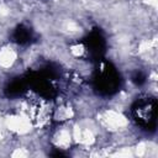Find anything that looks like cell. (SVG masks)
Segmentation results:
<instances>
[{
	"instance_id": "6da1fadb",
	"label": "cell",
	"mask_w": 158,
	"mask_h": 158,
	"mask_svg": "<svg viewBox=\"0 0 158 158\" xmlns=\"http://www.w3.org/2000/svg\"><path fill=\"white\" fill-rule=\"evenodd\" d=\"M136 123L147 130L154 131L157 123V101L154 98H141L135 101L131 109Z\"/></svg>"
},
{
	"instance_id": "7a4b0ae2",
	"label": "cell",
	"mask_w": 158,
	"mask_h": 158,
	"mask_svg": "<svg viewBox=\"0 0 158 158\" xmlns=\"http://www.w3.org/2000/svg\"><path fill=\"white\" fill-rule=\"evenodd\" d=\"M121 85L120 73L111 63L100 64L94 77V86L101 95H111L118 90Z\"/></svg>"
},
{
	"instance_id": "3957f363",
	"label": "cell",
	"mask_w": 158,
	"mask_h": 158,
	"mask_svg": "<svg viewBox=\"0 0 158 158\" xmlns=\"http://www.w3.org/2000/svg\"><path fill=\"white\" fill-rule=\"evenodd\" d=\"M105 38L98 31H93L85 40V48L89 56L95 60H101V57L105 53Z\"/></svg>"
},
{
	"instance_id": "277c9868",
	"label": "cell",
	"mask_w": 158,
	"mask_h": 158,
	"mask_svg": "<svg viewBox=\"0 0 158 158\" xmlns=\"http://www.w3.org/2000/svg\"><path fill=\"white\" fill-rule=\"evenodd\" d=\"M27 88V80L25 79H16V80H12L9 83V85L5 88V93L7 96H11V98H15V96H19L21 95Z\"/></svg>"
},
{
	"instance_id": "5b68a950",
	"label": "cell",
	"mask_w": 158,
	"mask_h": 158,
	"mask_svg": "<svg viewBox=\"0 0 158 158\" xmlns=\"http://www.w3.org/2000/svg\"><path fill=\"white\" fill-rule=\"evenodd\" d=\"M32 38V33L31 30L23 25H20L16 27V30L14 31V41L19 44H25L28 43Z\"/></svg>"
}]
</instances>
